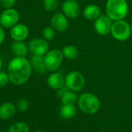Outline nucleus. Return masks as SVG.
<instances>
[{"mask_svg":"<svg viewBox=\"0 0 132 132\" xmlns=\"http://www.w3.org/2000/svg\"><path fill=\"white\" fill-rule=\"evenodd\" d=\"M32 70L30 61L25 56H15L9 61L7 67L9 80L15 86L26 83L31 77Z\"/></svg>","mask_w":132,"mask_h":132,"instance_id":"nucleus-1","label":"nucleus"},{"mask_svg":"<svg viewBox=\"0 0 132 132\" xmlns=\"http://www.w3.org/2000/svg\"><path fill=\"white\" fill-rule=\"evenodd\" d=\"M77 108L86 114H95L101 108V101L98 97L90 92H84L78 96Z\"/></svg>","mask_w":132,"mask_h":132,"instance_id":"nucleus-2","label":"nucleus"},{"mask_svg":"<svg viewBox=\"0 0 132 132\" xmlns=\"http://www.w3.org/2000/svg\"><path fill=\"white\" fill-rule=\"evenodd\" d=\"M128 9L126 0H108L105 5L106 15L113 22L125 19L128 13Z\"/></svg>","mask_w":132,"mask_h":132,"instance_id":"nucleus-3","label":"nucleus"},{"mask_svg":"<svg viewBox=\"0 0 132 132\" xmlns=\"http://www.w3.org/2000/svg\"><path fill=\"white\" fill-rule=\"evenodd\" d=\"M111 34L118 41H126L131 36V24L125 19L114 21L112 23Z\"/></svg>","mask_w":132,"mask_h":132,"instance_id":"nucleus-4","label":"nucleus"},{"mask_svg":"<svg viewBox=\"0 0 132 132\" xmlns=\"http://www.w3.org/2000/svg\"><path fill=\"white\" fill-rule=\"evenodd\" d=\"M86 85V80L83 73L79 71L73 70L69 72L65 77V86L68 90L80 92L83 90Z\"/></svg>","mask_w":132,"mask_h":132,"instance_id":"nucleus-5","label":"nucleus"},{"mask_svg":"<svg viewBox=\"0 0 132 132\" xmlns=\"http://www.w3.org/2000/svg\"><path fill=\"white\" fill-rule=\"evenodd\" d=\"M63 58L61 50L57 49L49 50L44 55V62L46 70L50 72L56 71L61 66Z\"/></svg>","mask_w":132,"mask_h":132,"instance_id":"nucleus-6","label":"nucleus"},{"mask_svg":"<svg viewBox=\"0 0 132 132\" xmlns=\"http://www.w3.org/2000/svg\"><path fill=\"white\" fill-rule=\"evenodd\" d=\"M19 13L15 9H5L0 14V26L5 29H11L19 23Z\"/></svg>","mask_w":132,"mask_h":132,"instance_id":"nucleus-7","label":"nucleus"},{"mask_svg":"<svg viewBox=\"0 0 132 132\" xmlns=\"http://www.w3.org/2000/svg\"><path fill=\"white\" fill-rule=\"evenodd\" d=\"M27 46L32 56H44L49 51V43L44 39H32Z\"/></svg>","mask_w":132,"mask_h":132,"instance_id":"nucleus-8","label":"nucleus"},{"mask_svg":"<svg viewBox=\"0 0 132 132\" xmlns=\"http://www.w3.org/2000/svg\"><path fill=\"white\" fill-rule=\"evenodd\" d=\"M94 22V27L97 34L101 36H105L108 33H111L113 21L106 14H101Z\"/></svg>","mask_w":132,"mask_h":132,"instance_id":"nucleus-9","label":"nucleus"},{"mask_svg":"<svg viewBox=\"0 0 132 132\" xmlns=\"http://www.w3.org/2000/svg\"><path fill=\"white\" fill-rule=\"evenodd\" d=\"M50 25L56 31L63 32L69 28V20L63 12H56L51 17Z\"/></svg>","mask_w":132,"mask_h":132,"instance_id":"nucleus-10","label":"nucleus"},{"mask_svg":"<svg viewBox=\"0 0 132 132\" xmlns=\"http://www.w3.org/2000/svg\"><path fill=\"white\" fill-rule=\"evenodd\" d=\"M61 7L63 13L68 19H76L80 13V4L76 0H65Z\"/></svg>","mask_w":132,"mask_h":132,"instance_id":"nucleus-11","label":"nucleus"},{"mask_svg":"<svg viewBox=\"0 0 132 132\" xmlns=\"http://www.w3.org/2000/svg\"><path fill=\"white\" fill-rule=\"evenodd\" d=\"M10 37L14 41L23 42L29 35V29L28 26L23 23H17L10 29Z\"/></svg>","mask_w":132,"mask_h":132,"instance_id":"nucleus-12","label":"nucleus"},{"mask_svg":"<svg viewBox=\"0 0 132 132\" xmlns=\"http://www.w3.org/2000/svg\"><path fill=\"white\" fill-rule=\"evenodd\" d=\"M47 85L53 90H59L65 86V77L59 72H52L46 80Z\"/></svg>","mask_w":132,"mask_h":132,"instance_id":"nucleus-13","label":"nucleus"},{"mask_svg":"<svg viewBox=\"0 0 132 132\" xmlns=\"http://www.w3.org/2000/svg\"><path fill=\"white\" fill-rule=\"evenodd\" d=\"M16 107L12 102H4L0 105V119L9 120L16 113Z\"/></svg>","mask_w":132,"mask_h":132,"instance_id":"nucleus-14","label":"nucleus"},{"mask_svg":"<svg viewBox=\"0 0 132 132\" xmlns=\"http://www.w3.org/2000/svg\"><path fill=\"white\" fill-rule=\"evenodd\" d=\"M83 14L86 19L90 21H95L102 13L101 8L97 5L90 4L84 8Z\"/></svg>","mask_w":132,"mask_h":132,"instance_id":"nucleus-15","label":"nucleus"},{"mask_svg":"<svg viewBox=\"0 0 132 132\" xmlns=\"http://www.w3.org/2000/svg\"><path fill=\"white\" fill-rule=\"evenodd\" d=\"M32 70L38 73H44L46 68L44 62V56H32L30 60Z\"/></svg>","mask_w":132,"mask_h":132,"instance_id":"nucleus-16","label":"nucleus"},{"mask_svg":"<svg viewBox=\"0 0 132 132\" xmlns=\"http://www.w3.org/2000/svg\"><path fill=\"white\" fill-rule=\"evenodd\" d=\"M77 113L76 104H62L60 108V115L62 118L70 120L73 118Z\"/></svg>","mask_w":132,"mask_h":132,"instance_id":"nucleus-17","label":"nucleus"},{"mask_svg":"<svg viewBox=\"0 0 132 132\" xmlns=\"http://www.w3.org/2000/svg\"><path fill=\"white\" fill-rule=\"evenodd\" d=\"M10 50L15 56H25L26 57V56L29 53L28 46L26 45L23 42L14 41L10 46Z\"/></svg>","mask_w":132,"mask_h":132,"instance_id":"nucleus-18","label":"nucleus"},{"mask_svg":"<svg viewBox=\"0 0 132 132\" xmlns=\"http://www.w3.org/2000/svg\"><path fill=\"white\" fill-rule=\"evenodd\" d=\"M62 104H76L78 100V95L77 92L67 90L60 97Z\"/></svg>","mask_w":132,"mask_h":132,"instance_id":"nucleus-19","label":"nucleus"},{"mask_svg":"<svg viewBox=\"0 0 132 132\" xmlns=\"http://www.w3.org/2000/svg\"><path fill=\"white\" fill-rule=\"evenodd\" d=\"M62 53L63 55V57L69 60H73L77 59L79 56V50L78 49L73 45H67L65 46L62 49Z\"/></svg>","mask_w":132,"mask_h":132,"instance_id":"nucleus-20","label":"nucleus"},{"mask_svg":"<svg viewBox=\"0 0 132 132\" xmlns=\"http://www.w3.org/2000/svg\"><path fill=\"white\" fill-rule=\"evenodd\" d=\"M8 132H29V127L26 122L18 121L10 125Z\"/></svg>","mask_w":132,"mask_h":132,"instance_id":"nucleus-21","label":"nucleus"},{"mask_svg":"<svg viewBox=\"0 0 132 132\" xmlns=\"http://www.w3.org/2000/svg\"><path fill=\"white\" fill-rule=\"evenodd\" d=\"M55 34H56V30L51 26L44 27L42 31L43 39H44L46 41L53 40L55 37Z\"/></svg>","mask_w":132,"mask_h":132,"instance_id":"nucleus-22","label":"nucleus"},{"mask_svg":"<svg viewBox=\"0 0 132 132\" xmlns=\"http://www.w3.org/2000/svg\"><path fill=\"white\" fill-rule=\"evenodd\" d=\"M43 5L46 11L53 12L59 7L60 0H43Z\"/></svg>","mask_w":132,"mask_h":132,"instance_id":"nucleus-23","label":"nucleus"},{"mask_svg":"<svg viewBox=\"0 0 132 132\" xmlns=\"http://www.w3.org/2000/svg\"><path fill=\"white\" fill-rule=\"evenodd\" d=\"M15 107L18 111L21 112H25L29 108V101L27 99H24V98L19 99L15 104Z\"/></svg>","mask_w":132,"mask_h":132,"instance_id":"nucleus-24","label":"nucleus"},{"mask_svg":"<svg viewBox=\"0 0 132 132\" xmlns=\"http://www.w3.org/2000/svg\"><path fill=\"white\" fill-rule=\"evenodd\" d=\"M9 82H10V80L8 73L0 70V87L6 86L9 84Z\"/></svg>","mask_w":132,"mask_h":132,"instance_id":"nucleus-25","label":"nucleus"},{"mask_svg":"<svg viewBox=\"0 0 132 132\" xmlns=\"http://www.w3.org/2000/svg\"><path fill=\"white\" fill-rule=\"evenodd\" d=\"M15 2L16 0H0V4L5 9L12 8L15 5Z\"/></svg>","mask_w":132,"mask_h":132,"instance_id":"nucleus-26","label":"nucleus"},{"mask_svg":"<svg viewBox=\"0 0 132 132\" xmlns=\"http://www.w3.org/2000/svg\"><path fill=\"white\" fill-rule=\"evenodd\" d=\"M5 39V32L4 30V28L0 26V45L4 42Z\"/></svg>","mask_w":132,"mask_h":132,"instance_id":"nucleus-27","label":"nucleus"},{"mask_svg":"<svg viewBox=\"0 0 132 132\" xmlns=\"http://www.w3.org/2000/svg\"><path fill=\"white\" fill-rule=\"evenodd\" d=\"M2 59H1V57H0V70H1V69H2Z\"/></svg>","mask_w":132,"mask_h":132,"instance_id":"nucleus-28","label":"nucleus"},{"mask_svg":"<svg viewBox=\"0 0 132 132\" xmlns=\"http://www.w3.org/2000/svg\"><path fill=\"white\" fill-rule=\"evenodd\" d=\"M36 132H45L44 131H43V130H37V131H36Z\"/></svg>","mask_w":132,"mask_h":132,"instance_id":"nucleus-29","label":"nucleus"},{"mask_svg":"<svg viewBox=\"0 0 132 132\" xmlns=\"http://www.w3.org/2000/svg\"><path fill=\"white\" fill-rule=\"evenodd\" d=\"M131 35H132V23L131 24Z\"/></svg>","mask_w":132,"mask_h":132,"instance_id":"nucleus-30","label":"nucleus"},{"mask_svg":"<svg viewBox=\"0 0 132 132\" xmlns=\"http://www.w3.org/2000/svg\"><path fill=\"white\" fill-rule=\"evenodd\" d=\"M0 132H5V131H1V130H0Z\"/></svg>","mask_w":132,"mask_h":132,"instance_id":"nucleus-31","label":"nucleus"},{"mask_svg":"<svg viewBox=\"0 0 132 132\" xmlns=\"http://www.w3.org/2000/svg\"><path fill=\"white\" fill-rule=\"evenodd\" d=\"M100 132H107V131H100Z\"/></svg>","mask_w":132,"mask_h":132,"instance_id":"nucleus-32","label":"nucleus"}]
</instances>
